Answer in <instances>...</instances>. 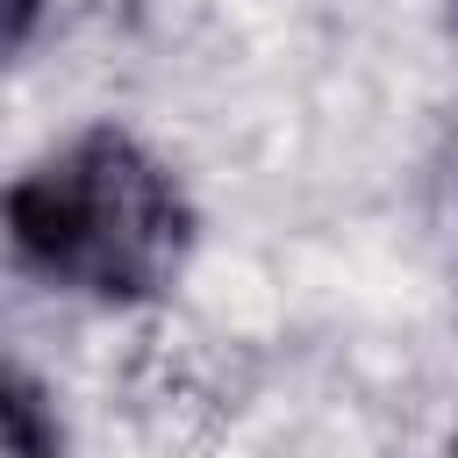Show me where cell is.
Segmentation results:
<instances>
[{
	"instance_id": "obj_1",
	"label": "cell",
	"mask_w": 458,
	"mask_h": 458,
	"mask_svg": "<svg viewBox=\"0 0 458 458\" xmlns=\"http://www.w3.org/2000/svg\"><path fill=\"white\" fill-rule=\"evenodd\" d=\"M193 236L200 222L172 165L114 122L79 129L7 186L14 265L93 308L165 301L193 258Z\"/></svg>"
},
{
	"instance_id": "obj_3",
	"label": "cell",
	"mask_w": 458,
	"mask_h": 458,
	"mask_svg": "<svg viewBox=\"0 0 458 458\" xmlns=\"http://www.w3.org/2000/svg\"><path fill=\"white\" fill-rule=\"evenodd\" d=\"M36 14H43V0H7V50H14V57L29 50V36H36Z\"/></svg>"
},
{
	"instance_id": "obj_5",
	"label": "cell",
	"mask_w": 458,
	"mask_h": 458,
	"mask_svg": "<svg viewBox=\"0 0 458 458\" xmlns=\"http://www.w3.org/2000/svg\"><path fill=\"white\" fill-rule=\"evenodd\" d=\"M451 458H458V444H451Z\"/></svg>"
},
{
	"instance_id": "obj_4",
	"label": "cell",
	"mask_w": 458,
	"mask_h": 458,
	"mask_svg": "<svg viewBox=\"0 0 458 458\" xmlns=\"http://www.w3.org/2000/svg\"><path fill=\"white\" fill-rule=\"evenodd\" d=\"M444 7V21H451V36H458V0H437Z\"/></svg>"
},
{
	"instance_id": "obj_2",
	"label": "cell",
	"mask_w": 458,
	"mask_h": 458,
	"mask_svg": "<svg viewBox=\"0 0 458 458\" xmlns=\"http://www.w3.org/2000/svg\"><path fill=\"white\" fill-rule=\"evenodd\" d=\"M0 458H64V422L57 401L29 365H7L0 379Z\"/></svg>"
}]
</instances>
